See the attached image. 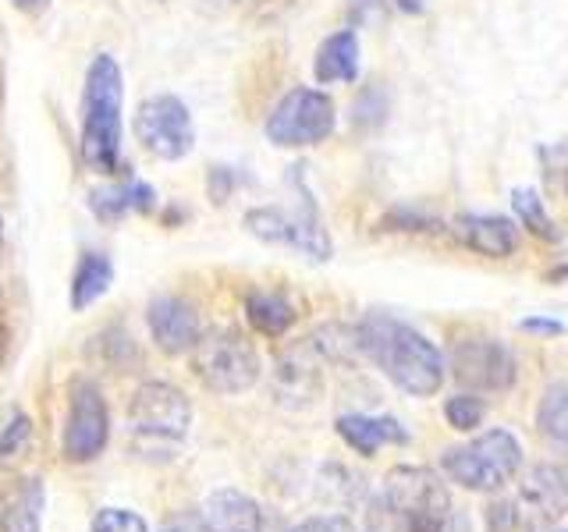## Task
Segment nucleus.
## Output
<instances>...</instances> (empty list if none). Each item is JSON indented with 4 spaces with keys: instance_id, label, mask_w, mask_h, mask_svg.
<instances>
[{
    "instance_id": "nucleus-12",
    "label": "nucleus",
    "mask_w": 568,
    "mask_h": 532,
    "mask_svg": "<svg viewBox=\"0 0 568 532\" xmlns=\"http://www.w3.org/2000/svg\"><path fill=\"white\" fill-rule=\"evenodd\" d=\"M146 324H150L156 348L164 355H185L200 345V337H203L200 313H195L192 301L178 298V295L153 298L146 309Z\"/></svg>"
},
{
    "instance_id": "nucleus-19",
    "label": "nucleus",
    "mask_w": 568,
    "mask_h": 532,
    "mask_svg": "<svg viewBox=\"0 0 568 532\" xmlns=\"http://www.w3.org/2000/svg\"><path fill=\"white\" fill-rule=\"evenodd\" d=\"M313 75H316V82H324V85L359 79V35H355L352 29L327 35V40L320 43V50H316Z\"/></svg>"
},
{
    "instance_id": "nucleus-21",
    "label": "nucleus",
    "mask_w": 568,
    "mask_h": 532,
    "mask_svg": "<svg viewBox=\"0 0 568 532\" xmlns=\"http://www.w3.org/2000/svg\"><path fill=\"white\" fill-rule=\"evenodd\" d=\"M111 284H114V263L103 253H85L75 266V277H71V309L82 313L89 306H97L111 291Z\"/></svg>"
},
{
    "instance_id": "nucleus-41",
    "label": "nucleus",
    "mask_w": 568,
    "mask_h": 532,
    "mask_svg": "<svg viewBox=\"0 0 568 532\" xmlns=\"http://www.w3.org/2000/svg\"><path fill=\"white\" fill-rule=\"evenodd\" d=\"M0 301H4V295H0Z\"/></svg>"
},
{
    "instance_id": "nucleus-29",
    "label": "nucleus",
    "mask_w": 568,
    "mask_h": 532,
    "mask_svg": "<svg viewBox=\"0 0 568 532\" xmlns=\"http://www.w3.org/2000/svg\"><path fill=\"white\" fill-rule=\"evenodd\" d=\"M93 532H150V525L129 508H103L93 519Z\"/></svg>"
},
{
    "instance_id": "nucleus-5",
    "label": "nucleus",
    "mask_w": 568,
    "mask_h": 532,
    "mask_svg": "<svg viewBox=\"0 0 568 532\" xmlns=\"http://www.w3.org/2000/svg\"><path fill=\"white\" fill-rule=\"evenodd\" d=\"M381 493L395 511L402 532H444L448 525L452 497L434 469L402 466L387 475V487Z\"/></svg>"
},
{
    "instance_id": "nucleus-37",
    "label": "nucleus",
    "mask_w": 568,
    "mask_h": 532,
    "mask_svg": "<svg viewBox=\"0 0 568 532\" xmlns=\"http://www.w3.org/2000/svg\"><path fill=\"white\" fill-rule=\"evenodd\" d=\"M11 4L18 11H26V14H43L50 8V0H11Z\"/></svg>"
},
{
    "instance_id": "nucleus-9",
    "label": "nucleus",
    "mask_w": 568,
    "mask_h": 532,
    "mask_svg": "<svg viewBox=\"0 0 568 532\" xmlns=\"http://www.w3.org/2000/svg\"><path fill=\"white\" fill-rule=\"evenodd\" d=\"M111 437V416H106V401L93 380H71L68 390V419L61 451L68 461H93Z\"/></svg>"
},
{
    "instance_id": "nucleus-15",
    "label": "nucleus",
    "mask_w": 568,
    "mask_h": 532,
    "mask_svg": "<svg viewBox=\"0 0 568 532\" xmlns=\"http://www.w3.org/2000/svg\"><path fill=\"white\" fill-rule=\"evenodd\" d=\"M0 532H43L40 475H14L0 483Z\"/></svg>"
},
{
    "instance_id": "nucleus-42",
    "label": "nucleus",
    "mask_w": 568,
    "mask_h": 532,
    "mask_svg": "<svg viewBox=\"0 0 568 532\" xmlns=\"http://www.w3.org/2000/svg\"><path fill=\"white\" fill-rule=\"evenodd\" d=\"M561 532H568V529H561Z\"/></svg>"
},
{
    "instance_id": "nucleus-39",
    "label": "nucleus",
    "mask_w": 568,
    "mask_h": 532,
    "mask_svg": "<svg viewBox=\"0 0 568 532\" xmlns=\"http://www.w3.org/2000/svg\"><path fill=\"white\" fill-rule=\"evenodd\" d=\"M4 351H8V334H4V327H0V362H4Z\"/></svg>"
},
{
    "instance_id": "nucleus-18",
    "label": "nucleus",
    "mask_w": 568,
    "mask_h": 532,
    "mask_svg": "<svg viewBox=\"0 0 568 532\" xmlns=\"http://www.w3.org/2000/svg\"><path fill=\"white\" fill-rule=\"evenodd\" d=\"M337 437H342L355 454L373 458L384 443H408V433L402 430L398 419H387V416H359V412H348V416H337Z\"/></svg>"
},
{
    "instance_id": "nucleus-32",
    "label": "nucleus",
    "mask_w": 568,
    "mask_h": 532,
    "mask_svg": "<svg viewBox=\"0 0 568 532\" xmlns=\"http://www.w3.org/2000/svg\"><path fill=\"white\" fill-rule=\"evenodd\" d=\"M366 532H402L395 511L384 501V493H377L366 508Z\"/></svg>"
},
{
    "instance_id": "nucleus-22",
    "label": "nucleus",
    "mask_w": 568,
    "mask_h": 532,
    "mask_svg": "<svg viewBox=\"0 0 568 532\" xmlns=\"http://www.w3.org/2000/svg\"><path fill=\"white\" fill-rule=\"evenodd\" d=\"M245 316L263 337H281L295 324V306L277 291H253L245 298Z\"/></svg>"
},
{
    "instance_id": "nucleus-8",
    "label": "nucleus",
    "mask_w": 568,
    "mask_h": 532,
    "mask_svg": "<svg viewBox=\"0 0 568 532\" xmlns=\"http://www.w3.org/2000/svg\"><path fill=\"white\" fill-rule=\"evenodd\" d=\"M334 121V100L327 93H320V89H292L274 106V114L266 117V139L284 150L316 146V142L331 139Z\"/></svg>"
},
{
    "instance_id": "nucleus-17",
    "label": "nucleus",
    "mask_w": 568,
    "mask_h": 532,
    "mask_svg": "<svg viewBox=\"0 0 568 532\" xmlns=\"http://www.w3.org/2000/svg\"><path fill=\"white\" fill-rule=\"evenodd\" d=\"M458 235L473 253L487 259H508L519 248V231L508 217L497 213H473V217H458Z\"/></svg>"
},
{
    "instance_id": "nucleus-40",
    "label": "nucleus",
    "mask_w": 568,
    "mask_h": 532,
    "mask_svg": "<svg viewBox=\"0 0 568 532\" xmlns=\"http://www.w3.org/2000/svg\"><path fill=\"white\" fill-rule=\"evenodd\" d=\"M0 248H4V221H0Z\"/></svg>"
},
{
    "instance_id": "nucleus-2",
    "label": "nucleus",
    "mask_w": 568,
    "mask_h": 532,
    "mask_svg": "<svg viewBox=\"0 0 568 532\" xmlns=\"http://www.w3.org/2000/svg\"><path fill=\"white\" fill-rule=\"evenodd\" d=\"M121 103L124 79L111 53H97L85 71L82 96V160L100 174H118L121 167Z\"/></svg>"
},
{
    "instance_id": "nucleus-13",
    "label": "nucleus",
    "mask_w": 568,
    "mask_h": 532,
    "mask_svg": "<svg viewBox=\"0 0 568 532\" xmlns=\"http://www.w3.org/2000/svg\"><path fill=\"white\" fill-rule=\"evenodd\" d=\"M519 504L532 522H558L568 514V461H544L529 469L519 487Z\"/></svg>"
},
{
    "instance_id": "nucleus-27",
    "label": "nucleus",
    "mask_w": 568,
    "mask_h": 532,
    "mask_svg": "<svg viewBox=\"0 0 568 532\" xmlns=\"http://www.w3.org/2000/svg\"><path fill=\"white\" fill-rule=\"evenodd\" d=\"M540 171L550 192L568 195V139L558 146H544L540 150Z\"/></svg>"
},
{
    "instance_id": "nucleus-38",
    "label": "nucleus",
    "mask_w": 568,
    "mask_h": 532,
    "mask_svg": "<svg viewBox=\"0 0 568 532\" xmlns=\"http://www.w3.org/2000/svg\"><path fill=\"white\" fill-rule=\"evenodd\" d=\"M398 8L408 11V14H416V11H423V0H398Z\"/></svg>"
},
{
    "instance_id": "nucleus-20",
    "label": "nucleus",
    "mask_w": 568,
    "mask_h": 532,
    "mask_svg": "<svg viewBox=\"0 0 568 532\" xmlns=\"http://www.w3.org/2000/svg\"><path fill=\"white\" fill-rule=\"evenodd\" d=\"M153 206H156L153 185L135 182V177H129L124 185H106V188L89 192V209H93L103 224H118L121 217H129L132 209L150 213Z\"/></svg>"
},
{
    "instance_id": "nucleus-26",
    "label": "nucleus",
    "mask_w": 568,
    "mask_h": 532,
    "mask_svg": "<svg viewBox=\"0 0 568 532\" xmlns=\"http://www.w3.org/2000/svg\"><path fill=\"white\" fill-rule=\"evenodd\" d=\"M93 348L106 351V366H114V369H124L129 362H139V351L132 345V337L124 334L121 327H106L93 341Z\"/></svg>"
},
{
    "instance_id": "nucleus-4",
    "label": "nucleus",
    "mask_w": 568,
    "mask_h": 532,
    "mask_svg": "<svg viewBox=\"0 0 568 532\" xmlns=\"http://www.w3.org/2000/svg\"><path fill=\"white\" fill-rule=\"evenodd\" d=\"M444 475L473 493H494L511 483L515 472L523 469V443L508 430H487L473 437L462 448H448L440 454Z\"/></svg>"
},
{
    "instance_id": "nucleus-1",
    "label": "nucleus",
    "mask_w": 568,
    "mask_h": 532,
    "mask_svg": "<svg viewBox=\"0 0 568 532\" xmlns=\"http://www.w3.org/2000/svg\"><path fill=\"white\" fill-rule=\"evenodd\" d=\"M359 351L398 390L413 398H430L444 387V355L426 334L387 313H369L355 324Z\"/></svg>"
},
{
    "instance_id": "nucleus-6",
    "label": "nucleus",
    "mask_w": 568,
    "mask_h": 532,
    "mask_svg": "<svg viewBox=\"0 0 568 532\" xmlns=\"http://www.w3.org/2000/svg\"><path fill=\"white\" fill-rule=\"evenodd\" d=\"M195 377L213 395H242L260 380V355L239 330H206L192 348Z\"/></svg>"
},
{
    "instance_id": "nucleus-7",
    "label": "nucleus",
    "mask_w": 568,
    "mask_h": 532,
    "mask_svg": "<svg viewBox=\"0 0 568 532\" xmlns=\"http://www.w3.org/2000/svg\"><path fill=\"white\" fill-rule=\"evenodd\" d=\"M245 227H248V235H256L260 242L298 248V253H306L316 263L331 259V253H334L327 231H324V224H320V217H316V206L310 200V192H302V203H298L295 213L281 209V206H256V209H248L245 213Z\"/></svg>"
},
{
    "instance_id": "nucleus-28",
    "label": "nucleus",
    "mask_w": 568,
    "mask_h": 532,
    "mask_svg": "<svg viewBox=\"0 0 568 532\" xmlns=\"http://www.w3.org/2000/svg\"><path fill=\"white\" fill-rule=\"evenodd\" d=\"M29 437H32V422H29V416L18 412V416L4 426V433H0V469L11 466V461L26 451Z\"/></svg>"
},
{
    "instance_id": "nucleus-10",
    "label": "nucleus",
    "mask_w": 568,
    "mask_h": 532,
    "mask_svg": "<svg viewBox=\"0 0 568 532\" xmlns=\"http://www.w3.org/2000/svg\"><path fill=\"white\" fill-rule=\"evenodd\" d=\"M135 135L160 160H185L195 146L189 106L171 93L142 100L135 114Z\"/></svg>"
},
{
    "instance_id": "nucleus-23",
    "label": "nucleus",
    "mask_w": 568,
    "mask_h": 532,
    "mask_svg": "<svg viewBox=\"0 0 568 532\" xmlns=\"http://www.w3.org/2000/svg\"><path fill=\"white\" fill-rule=\"evenodd\" d=\"M537 430L550 448L568 451V383H550L537 408Z\"/></svg>"
},
{
    "instance_id": "nucleus-11",
    "label": "nucleus",
    "mask_w": 568,
    "mask_h": 532,
    "mask_svg": "<svg viewBox=\"0 0 568 532\" xmlns=\"http://www.w3.org/2000/svg\"><path fill=\"white\" fill-rule=\"evenodd\" d=\"M452 377L473 395H497L515 383V355L494 337H469L452 351Z\"/></svg>"
},
{
    "instance_id": "nucleus-35",
    "label": "nucleus",
    "mask_w": 568,
    "mask_h": 532,
    "mask_svg": "<svg viewBox=\"0 0 568 532\" xmlns=\"http://www.w3.org/2000/svg\"><path fill=\"white\" fill-rule=\"evenodd\" d=\"M519 330H526V334H547V337H558V334H565V324H561V319L529 316V319H523V324H519Z\"/></svg>"
},
{
    "instance_id": "nucleus-14",
    "label": "nucleus",
    "mask_w": 568,
    "mask_h": 532,
    "mask_svg": "<svg viewBox=\"0 0 568 532\" xmlns=\"http://www.w3.org/2000/svg\"><path fill=\"white\" fill-rule=\"evenodd\" d=\"M320 362H327L324 355L316 351L313 341L298 345L292 351H284L277 359V369H274V390L284 405H310L324 380H320Z\"/></svg>"
},
{
    "instance_id": "nucleus-33",
    "label": "nucleus",
    "mask_w": 568,
    "mask_h": 532,
    "mask_svg": "<svg viewBox=\"0 0 568 532\" xmlns=\"http://www.w3.org/2000/svg\"><path fill=\"white\" fill-rule=\"evenodd\" d=\"M292 532H359L355 522H348L345 514H313V519L298 522Z\"/></svg>"
},
{
    "instance_id": "nucleus-24",
    "label": "nucleus",
    "mask_w": 568,
    "mask_h": 532,
    "mask_svg": "<svg viewBox=\"0 0 568 532\" xmlns=\"http://www.w3.org/2000/svg\"><path fill=\"white\" fill-rule=\"evenodd\" d=\"M511 209H515V217H519V224L529 231L532 238H540V242H561V231L555 227V221H550L544 200L532 188H515L511 192Z\"/></svg>"
},
{
    "instance_id": "nucleus-3",
    "label": "nucleus",
    "mask_w": 568,
    "mask_h": 532,
    "mask_svg": "<svg viewBox=\"0 0 568 532\" xmlns=\"http://www.w3.org/2000/svg\"><path fill=\"white\" fill-rule=\"evenodd\" d=\"M129 426L142 458H171L178 443L189 437L192 405L182 390L164 380L142 383L129 405Z\"/></svg>"
},
{
    "instance_id": "nucleus-30",
    "label": "nucleus",
    "mask_w": 568,
    "mask_h": 532,
    "mask_svg": "<svg viewBox=\"0 0 568 532\" xmlns=\"http://www.w3.org/2000/svg\"><path fill=\"white\" fill-rule=\"evenodd\" d=\"M384 114H387V100H384L381 89H366V93L355 100V106H352V121L363 124V129H373V124H381Z\"/></svg>"
},
{
    "instance_id": "nucleus-36",
    "label": "nucleus",
    "mask_w": 568,
    "mask_h": 532,
    "mask_svg": "<svg viewBox=\"0 0 568 532\" xmlns=\"http://www.w3.org/2000/svg\"><path fill=\"white\" fill-rule=\"evenodd\" d=\"M164 532H206V525L200 514H178V519L164 525Z\"/></svg>"
},
{
    "instance_id": "nucleus-25",
    "label": "nucleus",
    "mask_w": 568,
    "mask_h": 532,
    "mask_svg": "<svg viewBox=\"0 0 568 532\" xmlns=\"http://www.w3.org/2000/svg\"><path fill=\"white\" fill-rule=\"evenodd\" d=\"M484 416H487V405L476 395H455V398L444 401V419H448V426L458 433L476 430V426L484 422Z\"/></svg>"
},
{
    "instance_id": "nucleus-34",
    "label": "nucleus",
    "mask_w": 568,
    "mask_h": 532,
    "mask_svg": "<svg viewBox=\"0 0 568 532\" xmlns=\"http://www.w3.org/2000/svg\"><path fill=\"white\" fill-rule=\"evenodd\" d=\"M231 188H235V177H231L227 167H213L210 171V195H213V203H224Z\"/></svg>"
},
{
    "instance_id": "nucleus-16",
    "label": "nucleus",
    "mask_w": 568,
    "mask_h": 532,
    "mask_svg": "<svg viewBox=\"0 0 568 532\" xmlns=\"http://www.w3.org/2000/svg\"><path fill=\"white\" fill-rule=\"evenodd\" d=\"M206 532H260L263 511L242 490H213L200 511Z\"/></svg>"
},
{
    "instance_id": "nucleus-31",
    "label": "nucleus",
    "mask_w": 568,
    "mask_h": 532,
    "mask_svg": "<svg viewBox=\"0 0 568 532\" xmlns=\"http://www.w3.org/2000/svg\"><path fill=\"white\" fill-rule=\"evenodd\" d=\"M384 227L387 231H440V224L434 217H426V213L408 209V206L390 209L387 217H384Z\"/></svg>"
}]
</instances>
